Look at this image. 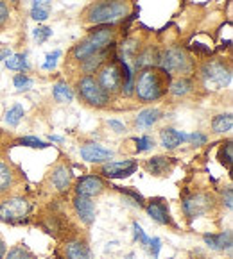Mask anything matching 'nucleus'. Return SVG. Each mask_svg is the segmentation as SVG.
<instances>
[{"label": "nucleus", "mask_w": 233, "mask_h": 259, "mask_svg": "<svg viewBox=\"0 0 233 259\" xmlns=\"http://www.w3.org/2000/svg\"><path fill=\"white\" fill-rule=\"evenodd\" d=\"M13 184H15V174H13L11 166L0 159V195L8 193Z\"/></svg>", "instance_id": "412c9836"}, {"label": "nucleus", "mask_w": 233, "mask_h": 259, "mask_svg": "<svg viewBox=\"0 0 233 259\" xmlns=\"http://www.w3.org/2000/svg\"><path fill=\"white\" fill-rule=\"evenodd\" d=\"M66 259H93L88 245L83 241H70L65 247Z\"/></svg>", "instance_id": "a211bd4d"}, {"label": "nucleus", "mask_w": 233, "mask_h": 259, "mask_svg": "<svg viewBox=\"0 0 233 259\" xmlns=\"http://www.w3.org/2000/svg\"><path fill=\"white\" fill-rule=\"evenodd\" d=\"M74 211L84 225H92L95 222V204L90 197L76 195L74 198Z\"/></svg>", "instance_id": "9b49d317"}, {"label": "nucleus", "mask_w": 233, "mask_h": 259, "mask_svg": "<svg viewBox=\"0 0 233 259\" xmlns=\"http://www.w3.org/2000/svg\"><path fill=\"white\" fill-rule=\"evenodd\" d=\"M108 54H110V47H108V49H104V50H101V52L93 54V56H90L88 59H84V61H83V70L86 73H95L97 70H99V66L106 63Z\"/></svg>", "instance_id": "aec40b11"}, {"label": "nucleus", "mask_w": 233, "mask_h": 259, "mask_svg": "<svg viewBox=\"0 0 233 259\" xmlns=\"http://www.w3.org/2000/svg\"><path fill=\"white\" fill-rule=\"evenodd\" d=\"M95 80L110 97L113 93L122 92V70H120V63H104V66L99 70V75H97Z\"/></svg>", "instance_id": "0eeeda50"}, {"label": "nucleus", "mask_w": 233, "mask_h": 259, "mask_svg": "<svg viewBox=\"0 0 233 259\" xmlns=\"http://www.w3.org/2000/svg\"><path fill=\"white\" fill-rule=\"evenodd\" d=\"M20 145L32 147V149H45V147H49V145H47V143H45V141L38 140V138H35V136L22 138V140H20Z\"/></svg>", "instance_id": "72a5a7b5"}, {"label": "nucleus", "mask_w": 233, "mask_h": 259, "mask_svg": "<svg viewBox=\"0 0 233 259\" xmlns=\"http://www.w3.org/2000/svg\"><path fill=\"white\" fill-rule=\"evenodd\" d=\"M131 13L129 0H97L86 9L84 22L92 25H113Z\"/></svg>", "instance_id": "f03ea898"}, {"label": "nucleus", "mask_w": 233, "mask_h": 259, "mask_svg": "<svg viewBox=\"0 0 233 259\" xmlns=\"http://www.w3.org/2000/svg\"><path fill=\"white\" fill-rule=\"evenodd\" d=\"M147 247H149L151 254H153V259H158V255H160V248H161V241H160V238H153V240H149V243H147Z\"/></svg>", "instance_id": "4c0bfd02"}, {"label": "nucleus", "mask_w": 233, "mask_h": 259, "mask_svg": "<svg viewBox=\"0 0 233 259\" xmlns=\"http://www.w3.org/2000/svg\"><path fill=\"white\" fill-rule=\"evenodd\" d=\"M203 240H205V243H207L208 247L215 248V250H229L233 245L231 231H224V233H221V234H205Z\"/></svg>", "instance_id": "2eb2a0df"}, {"label": "nucleus", "mask_w": 233, "mask_h": 259, "mask_svg": "<svg viewBox=\"0 0 233 259\" xmlns=\"http://www.w3.org/2000/svg\"><path fill=\"white\" fill-rule=\"evenodd\" d=\"M72 183V174L65 164H59V166L54 168L52 171V184L56 186L57 191H66Z\"/></svg>", "instance_id": "dca6fc26"}, {"label": "nucleus", "mask_w": 233, "mask_h": 259, "mask_svg": "<svg viewBox=\"0 0 233 259\" xmlns=\"http://www.w3.org/2000/svg\"><path fill=\"white\" fill-rule=\"evenodd\" d=\"M222 204H226V207H228V209H231V207H233V190L229 186L226 188L224 193H222Z\"/></svg>", "instance_id": "a19ab883"}, {"label": "nucleus", "mask_w": 233, "mask_h": 259, "mask_svg": "<svg viewBox=\"0 0 233 259\" xmlns=\"http://www.w3.org/2000/svg\"><path fill=\"white\" fill-rule=\"evenodd\" d=\"M201 80L203 86L207 90H212V92L224 90L231 84V68L228 63L210 59L201 66Z\"/></svg>", "instance_id": "39448f33"}, {"label": "nucleus", "mask_w": 233, "mask_h": 259, "mask_svg": "<svg viewBox=\"0 0 233 259\" xmlns=\"http://www.w3.org/2000/svg\"><path fill=\"white\" fill-rule=\"evenodd\" d=\"M50 140H52V141H63V138H59V136H50Z\"/></svg>", "instance_id": "49530a36"}, {"label": "nucleus", "mask_w": 233, "mask_h": 259, "mask_svg": "<svg viewBox=\"0 0 233 259\" xmlns=\"http://www.w3.org/2000/svg\"><path fill=\"white\" fill-rule=\"evenodd\" d=\"M171 75L160 66L142 68L135 80V93L142 102H154L169 92Z\"/></svg>", "instance_id": "f257e3e1"}, {"label": "nucleus", "mask_w": 233, "mask_h": 259, "mask_svg": "<svg viewBox=\"0 0 233 259\" xmlns=\"http://www.w3.org/2000/svg\"><path fill=\"white\" fill-rule=\"evenodd\" d=\"M9 56H11V52H9V49L0 50V61H6V59H8Z\"/></svg>", "instance_id": "c03bdc74"}, {"label": "nucleus", "mask_w": 233, "mask_h": 259, "mask_svg": "<svg viewBox=\"0 0 233 259\" xmlns=\"http://www.w3.org/2000/svg\"><path fill=\"white\" fill-rule=\"evenodd\" d=\"M137 150L138 152H145V150H151L154 147V140L151 136H140L137 138Z\"/></svg>", "instance_id": "2f4dec72"}, {"label": "nucleus", "mask_w": 233, "mask_h": 259, "mask_svg": "<svg viewBox=\"0 0 233 259\" xmlns=\"http://www.w3.org/2000/svg\"><path fill=\"white\" fill-rule=\"evenodd\" d=\"M147 213L151 214V217L154 218V220L158 222V224H171V218H169V211L167 207L163 206V204L160 202V200H156V202H151L149 206H147Z\"/></svg>", "instance_id": "4be33fe9"}, {"label": "nucleus", "mask_w": 233, "mask_h": 259, "mask_svg": "<svg viewBox=\"0 0 233 259\" xmlns=\"http://www.w3.org/2000/svg\"><path fill=\"white\" fill-rule=\"evenodd\" d=\"M145 168H147L153 176H165V174H169V171H171L172 159H171V157H163V156L151 157V159L145 163Z\"/></svg>", "instance_id": "f3484780"}, {"label": "nucleus", "mask_w": 233, "mask_h": 259, "mask_svg": "<svg viewBox=\"0 0 233 259\" xmlns=\"http://www.w3.org/2000/svg\"><path fill=\"white\" fill-rule=\"evenodd\" d=\"M29 213V202L23 197H11L6 198L0 204V220L2 222H20L22 218L27 217Z\"/></svg>", "instance_id": "6e6552de"}, {"label": "nucleus", "mask_w": 233, "mask_h": 259, "mask_svg": "<svg viewBox=\"0 0 233 259\" xmlns=\"http://www.w3.org/2000/svg\"><path fill=\"white\" fill-rule=\"evenodd\" d=\"M160 140L165 149H176L183 141H188V134H183V133H180V131L167 127V129L160 131Z\"/></svg>", "instance_id": "4468645a"}, {"label": "nucleus", "mask_w": 233, "mask_h": 259, "mask_svg": "<svg viewBox=\"0 0 233 259\" xmlns=\"http://www.w3.org/2000/svg\"><path fill=\"white\" fill-rule=\"evenodd\" d=\"M6 259H31V255L27 254V250H23L22 247H15L4 255Z\"/></svg>", "instance_id": "f704fd0d"}, {"label": "nucleus", "mask_w": 233, "mask_h": 259, "mask_svg": "<svg viewBox=\"0 0 233 259\" xmlns=\"http://www.w3.org/2000/svg\"><path fill=\"white\" fill-rule=\"evenodd\" d=\"M8 20H9V8L4 0H0V29L8 23Z\"/></svg>", "instance_id": "58836bf2"}, {"label": "nucleus", "mask_w": 233, "mask_h": 259, "mask_svg": "<svg viewBox=\"0 0 233 259\" xmlns=\"http://www.w3.org/2000/svg\"><path fill=\"white\" fill-rule=\"evenodd\" d=\"M133 231H135V238H137V240H140V243L147 247V243H149V238L145 236V233L142 231L140 225H138V224H133Z\"/></svg>", "instance_id": "ea45409f"}, {"label": "nucleus", "mask_w": 233, "mask_h": 259, "mask_svg": "<svg viewBox=\"0 0 233 259\" xmlns=\"http://www.w3.org/2000/svg\"><path fill=\"white\" fill-rule=\"evenodd\" d=\"M32 36H35V39L38 43H45L47 39L52 36V29H50V27H36Z\"/></svg>", "instance_id": "7c9ffc66"}, {"label": "nucleus", "mask_w": 233, "mask_h": 259, "mask_svg": "<svg viewBox=\"0 0 233 259\" xmlns=\"http://www.w3.org/2000/svg\"><path fill=\"white\" fill-rule=\"evenodd\" d=\"M231 161H233V143L228 141V143L221 149V163L226 164V166H229Z\"/></svg>", "instance_id": "473e14b6"}, {"label": "nucleus", "mask_w": 233, "mask_h": 259, "mask_svg": "<svg viewBox=\"0 0 233 259\" xmlns=\"http://www.w3.org/2000/svg\"><path fill=\"white\" fill-rule=\"evenodd\" d=\"M231 127H233V116L229 113L217 114L214 118V122H212V129L215 133H228V131H231Z\"/></svg>", "instance_id": "a878e982"}, {"label": "nucleus", "mask_w": 233, "mask_h": 259, "mask_svg": "<svg viewBox=\"0 0 233 259\" xmlns=\"http://www.w3.org/2000/svg\"><path fill=\"white\" fill-rule=\"evenodd\" d=\"M214 207V197L208 193H195L183 200V211L190 220L208 213Z\"/></svg>", "instance_id": "1a4fd4ad"}, {"label": "nucleus", "mask_w": 233, "mask_h": 259, "mask_svg": "<svg viewBox=\"0 0 233 259\" xmlns=\"http://www.w3.org/2000/svg\"><path fill=\"white\" fill-rule=\"evenodd\" d=\"M54 0H32V9H40V11H49L52 9Z\"/></svg>", "instance_id": "e433bc0d"}, {"label": "nucleus", "mask_w": 233, "mask_h": 259, "mask_svg": "<svg viewBox=\"0 0 233 259\" xmlns=\"http://www.w3.org/2000/svg\"><path fill=\"white\" fill-rule=\"evenodd\" d=\"M138 168L137 161L126 159V161H111L108 164L101 166V174L104 177H110V179H124V177H129L131 174H135Z\"/></svg>", "instance_id": "9d476101"}, {"label": "nucleus", "mask_w": 233, "mask_h": 259, "mask_svg": "<svg viewBox=\"0 0 233 259\" xmlns=\"http://www.w3.org/2000/svg\"><path fill=\"white\" fill-rule=\"evenodd\" d=\"M6 66H8L9 70H20V72H23V70L29 68V65H27V59L23 54H15V56H9L8 59H6Z\"/></svg>", "instance_id": "cd10ccee"}, {"label": "nucleus", "mask_w": 233, "mask_h": 259, "mask_svg": "<svg viewBox=\"0 0 233 259\" xmlns=\"http://www.w3.org/2000/svg\"><path fill=\"white\" fill-rule=\"evenodd\" d=\"M76 191L77 195H83V197H97V195H101L104 191V183L97 176H86L83 179H79Z\"/></svg>", "instance_id": "f8f14e48"}, {"label": "nucleus", "mask_w": 233, "mask_h": 259, "mask_svg": "<svg viewBox=\"0 0 233 259\" xmlns=\"http://www.w3.org/2000/svg\"><path fill=\"white\" fill-rule=\"evenodd\" d=\"M52 97H54V100H56V102L66 104V102H72L74 93L65 82H57L56 86H54V90H52Z\"/></svg>", "instance_id": "393cba45"}, {"label": "nucleus", "mask_w": 233, "mask_h": 259, "mask_svg": "<svg viewBox=\"0 0 233 259\" xmlns=\"http://www.w3.org/2000/svg\"><path fill=\"white\" fill-rule=\"evenodd\" d=\"M160 118H161V111L154 109V107H149V109H144L138 113L137 125L142 127V129H147V127H153Z\"/></svg>", "instance_id": "6ab92c4d"}, {"label": "nucleus", "mask_w": 233, "mask_h": 259, "mask_svg": "<svg viewBox=\"0 0 233 259\" xmlns=\"http://www.w3.org/2000/svg\"><path fill=\"white\" fill-rule=\"evenodd\" d=\"M158 66L169 73V75L185 77L192 72L194 65L192 59L183 49L180 47H167L161 52H158Z\"/></svg>", "instance_id": "20e7f679"}, {"label": "nucleus", "mask_w": 233, "mask_h": 259, "mask_svg": "<svg viewBox=\"0 0 233 259\" xmlns=\"http://www.w3.org/2000/svg\"><path fill=\"white\" fill-rule=\"evenodd\" d=\"M77 93L79 97L92 107H106L110 104V95L104 92L95 80V77L84 75L77 82Z\"/></svg>", "instance_id": "423d86ee"}, {"label": "nucleus", "mask_w": 233, "mask_h": 259, "mask_svg": "<svg viewBox=\"0 0 233 259\" xmlns=\"http://www.w3.org/2000/svg\"><path fill=\"white\" fill-rule=\"evenodd\" d=\"M108 125H110L115 133H122V131H124V123L117 122V120H110V122H108Z\"/></svg>", "instance_id": "37998d69"}, {"label": "nucleus", "mask_w": 233, "mask_h": 259, "mask_svg": "<svg viewBox=\"0 0 233 259\" xmlns=\"http://www.w3.org/2000/svg\"><path fill=\"white\" fill-rule=\"evenodd\" d=\"M9 2H18V0H9Z\"/></svg>", "instance_id": "de8ad7c7"}, {"label": "nucleus", "mask_w": 233, "mask_h": 259, "mask_svg": "<svg viewBox=\"0 0 233 259\" xmlns=\"http://www.w3.org/2000/svg\"><path fill=\"white\" fill-rule=\"evenodd\" d=\"M4 255H6V243L0 240V259H4Z\"/></svg>", "instance_id": "a18cd8bd"}, {"label": "nucleus", "mask_w": 233, "mask_h": 259, "mask_svg": "<svg viewBox=\"0 0 233 259\" xmlns=\"http://www.w3.org/2000/svg\"><path fill=\"white\" fill-rule=\"evenodd\" d=\"M81 157L88 163H103L113 157V152L104 147L97 145V143H86V145L81 147Z\"/></svg>", "instance_id": "ddd939ff"}, {"label": "nucleus", "mask_w": 233, "mask_h": 259, "mask_svg": "<svg viewBox=\"0 0 233 259\" xmlns=\"http://www.w3.org/2000/svg\"><path fill=\"white\" fill-rule=\"evenodd\" d=\"M169 92L174 97H185L192 92V80L187 77H180V79L172 80L171 86H169Z\"/></svg>", "instance_id": "5701e85b"}, {"label": "nucleus", "mask_w": 233, "mask_h": 259, "mask_svg": "<svg viewBox=\"0 0 233 259\" xmlns=\"http://www.w3.org/2000/svg\"><path fill=\"white\" fill-rule=\"evenodd\" d=\"M158 65V52L153 49L144 50L142 54L137 56V68H147V66H154Z\"/></svg>", "instance_id": "b1692460"}, {"label": "nucleus", "mask_w": 233, "mask_h": 259, "mask_svg": "<svg viewBox=\"0 0 233 259\" xmlns=\"http://www.w3.org/2000/svg\"><path fill=\"white\" fill-rule=\"evenodd\" d=\"M23 118V107L20 106V104H16V106H13L11 109L6 113V122L9 123V125H18L20 120Z\"/></svg>", "instance_id": "c85d7f7f"}, {"label": "nucleus", "mask_w": 233, "mask_h": 259, "mask_svg": "<svg viewBox=\"0 0 233 259\" xmlns=\"http://www.w3.org/2000/svg\"><path fill=\"white\" fill-rule=\"evenodd\" d=\"M115 32L117 31L113 29V25H103L99 29H95V31H92L83 41H79L74 47V57L79 59V61H84V59H88L93 54L111 47L115 41Z\"/></svg>", "instance_id": "7ed1b4c3"}, {"label": "nucleus", "mask_w": 233, "mask_h": 259, "mask_svg": "<svg viewBox=\"0 0 233 259\" xmlns=\"http://www.w3.org/2000/svg\"><path fill=\"white\" fill-rule=\"evenodd\" d=\"M61 56V50H54L52 54L45 57V63H43V70H52L57 63V57Z\"/></svg>", "instance_id": "c9c22d12"}, {"label": "nucleus", "mask_w": 233, "mask_h": 259, "mask_svg": "<svg viewBox=\"0 0 233 259\" xmlns=\"http://www.w3.org/2000/svg\"><path fill=\"white\" fill-rule=\"evenodd\" d=\"M188 141H192V143H195V145H205V143H207V136L195 133V134H190V136H188Z\"/></svg>", "instance_id": "79ce46f5"}, {"label": "nucleus", "mask_w": 233, "mask_h": 259, "mask_svg": "<svg viewBox=\"0 0 233 259\" xmlns=\"http://www.w3.org/2000/svg\"><path fill=\"white\" fill-rule=\"evenodd\" d=\"M13 82H15V88L18 90V92H27V90L32 88V80L27 75H23V73H18V75L13 79Z\"/></svg>", "instance_id": "c756f323"}, {"label": "nucleus", "mask_w": 233, "mask_h": 259, "mask_svg": "<svg viewBox=\"0 0 233 259\" xmlns=\"http://www.w3.org/2000/svg\"><path fill=\"white\" fill-rule=\"evenodd\" d=\"M120 70H122V92L126 95H129L131 86H133V72H131L129 65L124 59H120Z\"/></svg>", "instance_id": "bb28decb"}]
</instances>
